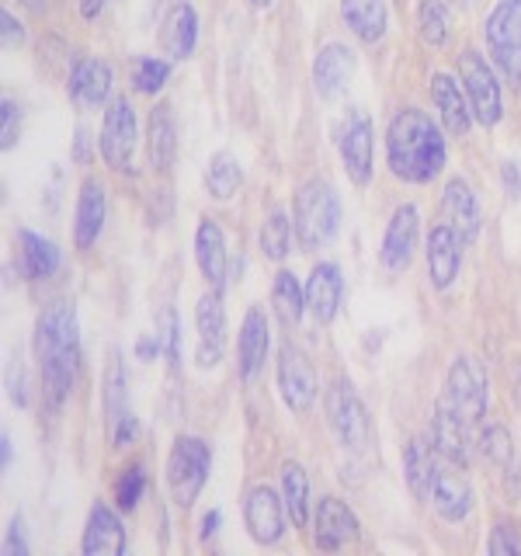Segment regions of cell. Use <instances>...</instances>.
<instances>
[{
  "label": "cell",
  "mask_w": 521,
  "mask_h": 556,
  "mask_svg": "<svg viewBox=\"0 0 521 556\" xmlns=\"http://www.w3.org/2000/svg\"><path fill=\"white\" fill-rule=\"evenodd\" d=\"M448 161L442 126L421 109H399L386 126V164L393 178L431 185Z\"/></svg>",
  "instance_id": "cell-2"
},
{
  "label": "cell",
  "mask_w": 521,
  "mask_h": 556,
  "mask_svg": "<svg viewBox=\"0 0 521 556\" xmlns=\"http://www.w3.org/2000/svg\"><path fill=\"white\" fill-rule=\"evenodd\" d=\"M292 230L295 226L289 223V213L285 208H271L260 223V254L271 257V261H285L289 248H292Z\"/></svg>",
  "instance_id": "cell-38"
},
{
  "label": "cell",
  "mask_w": 521,
  "mask_h": 556,
  "mask_svg": "<svg viewBox=\"0 0 521 556\" xmlns=\"http://www.w3.org/2000/svg\"><path fill=\"white\" fill-rule=\"evenodd\" d=\"M35 362L42 372V393L49 410H60L80 369V324L66 300L49 303L35 320Z\"/></svg>",
  "instance_id": "cell-1"
},
{
  "label": "cell",
  "mask_w": 521,
  "mask_h": 556,
  "mask_svg": "<svg viewBox=\"0 0 521 556\" xmlns=\"http://www.w3.org/2000/svg\"><path fill=\"white\" fill-rule=\"evenodd\" d=\"M161 348H164V355H167V365H170V372H178V365H181V320H178V313H174L170 306L161 313Z\"/></svg>",
  "instance_id": "cell-42"
},
{
  "label": "cell",
  "mask_w": 521,
  "mask_h": 556,
  "mask_svg": "<svg viewBox=\"0 0 521 556\" xmlns=\"http://www.w3.org/2000/svg\"><path fill=\"white\" fill-rule=\"evenodd\" d=\"M372 147H376V129H372V118L365 112H347V118L341 122V132H338V153H341V164L347 170L358 188H365L372 181Z\"/></svg>",
  "instance_id": "cell-12"
},
{
  "label": "cell",
  "mask_w": 521,
  "mask_h": 556,
  "mask_svg": "<svg viewBox=\"0 0 521 556\" xmlns=\"http://www.w3.org/2000/svg\"><path fill=\"white\" fill-rule=\"evenodd\" d=\"M243 185V167L237 161V153L230 150H219L208 156V167H205V188L208 195L216 202H230Z\"/></svg>",
  "instance_id": "cell-32"
},
{
  "label": "cell",
  "mask_w": 521,
  "mask_h": 556,
  "mask_svg": "<svg viewBox=\"0 0 521 556\" xmlns=\"http://www.w3.org/2000/svg\"><path fill=\"white\" fill-rule=\"evenodd\" d=\"M275 376H278V393H282V404L292 414H306L313 404H317V393H320L317 369H313V362L295 344L278 348Z\"/></svg>",
  "instance_id": "cell-10"
},
{
  "label": "cell",
  "mask_w": 521,
  "mask_h": 556,
  "mask_svg": "<svg viewBox=\"0 0 521 556\" xmlns=\"http://www.w3.org/2000/svg\"><path fill=\"white\" fill-rule=\"evenodd\" d=\"M268 348H271V334H268V317L260 306H251L243 313L240 324V338H237V365H240V379L254 387L265 372L268 362Z\"/></svg>",
  "instance_id": "cell-17"
},
{
  "label": "cell",
  "mask_w": 521,
  "mask_h": 556,
  "mask_svg": "<svg viewBox=\"0 0 521 556\" xmlns=\"http://www.w3.org/2000/svg\"><path fill=\"white\" fill-rule=\"evenodd\" d=\"M174 156H178V122L167 101H156L147 118V164L164 174L174 167Z\"/></svg>",
  "instance_id": "cell-26"
},
{
  "label": "cell",
  "mask_w": 521,
  "mask_h": 556,
  "mask_svg": "<svg viewBox=\"0 0 521 556\" xmlns=\"http://www.w3.org/2000/svg\"><path fill=\"white\" fill-rule=\"evenodd\" d=\"M77 161L87 164V129L84 126L77 129Z\"/></svg>",
  "instance_id": "cell-53"
},
{
  "label": "cell",
  "mask_w": 521,
  "mask_h": 556,
  "mask_svg": "<svg viewBox=\"0 0 521 556\" xmlns=\"http://www.w3.org/2000/svg\"><path fill=\"white\" fill-rule=\"evenodd\" d=\"M156 352H164V348H161V338H156V334H153V338H139V344H136V358H139V362H150Z\"/></svg>",
  "instance_id": "cell-48"
},
{
  "label": "cell",
  "mask_w": 521,
  "mask_h": 556,
  "mask_svg": "<svg viewBox=\"0 0 521 556\" xmlns=\"http://www.w3.org/2000/svg\"><path fill=\"white\" fill-rule=\"evenodd\" d=\"M292 226H295V240H300L303 251H323L330 240L341 230V195L338 188L323 181V178H309L300 185L292 202Z\"/></svg>",
  "instance_id": "cell-3"
},
{
  "label": "cell",
  "mask_w": 521,
  "mask_h": 556,
  "mask_svg": "<svg viewBox=\"0 0 521 556\" xmlns=\"http://www.w3.org/2000/svg\"><path fill=\"white\" fill-rule=\"evenodd\" d=\"M17 4H25V8L35 11V14H42V11H46V0H17Z\"/></svg>",
  "instance_id": "cell-54"
},
{
  "label": "cell",
  "mask_w": 521,
  "mask_h": 556,
  "mask_svg": "<svg viewBox=\"0 0 521 556\" xmlns=\"http://www.w3.org/2000/svg\"><path fill=\"white\" fill-rule=\"evenodd\" d=\"M195 330H199V365L213 369L226 355V306L219 289H205L195 303Z\"/></svg>",
  "instance_id": "cell-16"
},
{
  "label": "cell",
  "mask_w": 521,
  "mask_h": 556,
  "mask_svg": "<svg viewBox=\"0 0 521 556\" xmlns=\"http://www.w3.org/2000/svg\"><path fill=\"white\" fill-rule=\"evenodd\" d=\"M282 501L289 508L292 526L306 529V521H309V477L295 459L282 463Z\"/></svg>",
  "instance_id": "cell-34"
},
{
  "label": "cell",
  "mask_w": 521,
  "mask_h": 556,
  "mask_svg": "<svg viewBox=\"0 0 521 556\" xmlns=\"http://www.w3.org/2000/svg\"><path fill=\"white\" fill-rule=\"evenodd\" d=\"M511 396L518 400V407H521V355L514 358V376H511Z\"/></svg>",
  "instance_id": "cell-52"
},
{
  "label": "cell",
  "mask_w": 521,
  "mask_h": 556,
  "mask_svg": "<svg viewBox=\"0 0 521 556\" xmlns=\"http://www.w3.org/2000/svg\"><path fill=\"white\" fill-rule=\"evenodd\" d=\"M126 546H129V539H126V529H122V518L104 501H98L91 515H87L80 549L87 556H118V553H126Z\"/></svg>",
  "instance_id": "cell-27"
},
{
  "label": "cell",
  "mask_w": 521,
  "mask_h": 556,
  "mask_svg": "<svg viewBox=\"0 0 521 556\" xmlns=\"http://www.w3.org/2000/svg\"><path fill=\"white\" fill-rule=\"evenodd\" d=\"M469 421L466 417L448 404L445 396H439V404H434V417H431V445L439 452L442 459L456 463V466H466L469 459Z\"/></svg>",
  "instance_id": "cell-19"
},
{
  "label": "cell",
  "mask_w": 521,
  "mask_h": 556,
  "mask_svg": "<svg viewBox=\"0 0 521 556\" xmlns=\"http://www.w3.org/2000/svg\"><path fill=\"white\" fill-rule=\"evenodd\" d=\"M483 46L491 63L521 87V0H497L483 17Z\"/></svg>",
  "instance_id": "cell-5"
},
{
  "label": "cell",
  "mask_w": 521,
  "mask_h": 556,
  "mask_svg": "<svg viewBox=\"0 0 521 556\" xmlns=\"http://www.w3.org/2000/svg\"><path fill=\"white\" fill-rule=\"evenodd\" d=\"M216 529H219V511H208V515L202 518V539L216 535Z\"/></svg>",
  "instance_id": "cell-51"
},
{
  "label": "cell",
  "mask_w": 521,
  "mask_h": 556,
  "mask_svg": "<svg viewBox=\"0 0 521 556\" xmlns=\"http://www.w3.org/2000/svg\"><path fill=\"white\" fill-rule=\"evenodd\" d=\"M442 213H445V223L462 237V243H473L480 237V199L473 185L466 178H448L445 185V195H442Z\"/></svg>",
  "instance_id": "cell-23"
},
{
  "label": "cell",
  "mask_w": 521,
  "mask_h": 556,
  "mask_svg": "<svg viewBox=\"0 0 521 556\" xmlns=\"http://www.w3.org/2000/svg\"><path fill=\"white\" fill-rule=\"evenodd\" d=\"M480 452L486 456V463H494L508 480H518V469H521L518 448H514L511 431L504 428V425H491L480 434Z\"/></svg>",
  "instance_id": "cell-36"
},
{
  "label": "cell",
  "mask_w": 521,
  "mask_h": 556,
  "mask_svg": "<svg viewBox=\"0 0 521 556\" xmlns=\"http://www.w3.org/2000/svg\"><path fill=\"white\" fill-rule=\"evenodd\" d=\"M104 230V185L98 178H87L77 195L74 213V243L80 251H91Z\"/></svg>",
  "instance_id": "cell-30"
},
{
  "label": "cell",
  "mask_w": 521,
  "mask_h": 556,
  "mask_svg": "<svg viewBox=\"0 0 521 556\" xmlns=\"http://www.w3.org/2000/svg\"><path fill=\"white\" fill-rule=\"evenodd\" d=\"M431 104L439 109L442 126L452 136H466L473 129V109H469L466 87L452 77V74H431Z\"/></svg>",
  "instance_id": "cell-22"
},
{
  "label": "cell",
  "mask_w": 521,
  "mask_h": 556,
  "mask_svg": "<svg viewBox=\"0 0 521 556\" xmlns=\"http://www.w3.org/2000/svg\"><path fill=\"white\" fill-rule=\"evenodd\" d=\"M271 4H275V0H251V8H254V11H268Z\"/></svg>",
  "instance_id": "cell-55"
},
{
  "label": "cell",
  "mask_w": 521,
  "mask_h": 556,
  "mask_svg": "<svg viewBox=\"0 0 521 556\" xmlns=\"http://www.w3.org/2000/svg\"><path fill=\"white\" fill-rule=\"evenodd\" d=\"M452 407H456L469 425H476L480 417L491 407V379H486L483 365L469 355H459L452 362V369L445 376V393Z\"/></svg>",
  "instance_id": "cell-9"
},
{
  "label": "cell",
  "mask_w": 521,
  "mask_h": 556,
  "mask_svg": "<svg viewBox=\"0 0 521 556\" xmlns=\"http://www.w3.org/2000/svg\"><path fill=\"white\" fill-rule=\"evenodd\" d=\"M323 407H327V421L334 428L338 442L352 452H361L365 445L372 442V421H369V410L358 400L355 387L347 379H338L334 387L327 390L323 396Z\"/></svg>",
  "instance_id": "cell-8"
},
{
  "label": "cell",
  "mask_w": 521,
  "mask_h": 556,
  "mask_svg": "<svg viewBox=\"0 0 521 556\" xmlns=\"http://www.w3.org/2000/svg\"><path fill=\"white\" fill-rule=\"evenodd\" d=\"M341 17L352 28L355 39L361 42H379L390 28V11L386 0H341Z\"/></svg>",
  "instance_id": "cell-31"
},
{
  "label": "cell",
  "mask_w": 521,
  "mask_h": 556,
  "mask_svg": "<svg viewBox=\"0 0 521 556\" xmlns=\"http://www.w3.org/2000/svg\"><path fill=\"white\" fill-rule=\"evenodd\" d=\"M213 469V448L195 434H178L167 456V491L178 508H191Z\"/></svg>",
  "instance_id": "cell-4"
},
{
  "label": "cell",
  "mask_w": 521,
  "mask_h": 556,
  "mask_svg": "<svg viewBox=\"0 0 521 556\" xmlns=\"http://www.w3.org/2000/svg\"><path fill=\"white\" fill-rule=\"evenodd\" d=\"M0 25H4V31H0V35H4V49H8V52L25 46V25L17 22V17H14L11 11L0 14Z\"/></svg>",
  "instance_id": "cell-45"
},
{
  "label": "cell",
  "mask_w": 521,
  "mask_h": 556,
  "mask_svg": "<svg viewBox=\"0 0 521 556\" xmlns=\"http://www.w3.org/2000/svg\"><path fill=\"white\" fill-rule=\"evenodd\" d=\"M439 456V452H434ZM431 456V448L421 442V439H414L410 445H407V452H404V473H407V483H410V491H414V497H421V501H428V494H431V477H434V459Z\"/></svg>",
  "instance_id": "cell-37"
},
{
  "label": "cell",
  "mask_w": 521,
  "mask_h": 556,
  "mask_svg": "<svg viewBox=\"0 0 521 556\" xmlns=\"http://www.w3.org/2000/svg\"><path fill=\"white\" fill-rule=\"evenodd\" d=\"M452 4H462L466 8V4H473V0H452Z\"/></svg>",
  "instance_id": "cell-56"
},
{
  "label": "cell",
  "mask_w": 521,
  "mask_h": 556,
  "mask_svg": "<svg viewBox=\"0 0 521 556\" xmlns=\"http://www.w3.org/2000/svg\"><path fill=\"white\" fill-rule=\"evenodd\" d=\"M428 501L434 504V511H439L448 526H459V521L469 518V511H473V491H469V480L459 473L456 463H448V459L439 456V463H434Z\"/></svg>",
  "instance_id": "cell-15"
},
{
  "label": "cell",
  "mask_w": 521,
  "mask_h": 556,
  "mask_svg": "<svg viewBox=\"0 0 521 556\" xmlns=\"http://www.w3.org/2000/svg\"><path fill=\"white\" fill-rule=\"evenodd\" d=\"M341 300H344L341 268L334 265V261H320V265L313 268L306 278V309L313 313V320L317 324H330L338 317Z\"/></svg>",
  "instance_id": "cell-24"
},
{
  "label": "cell",
  "mask_w": 521,
  "mask_h": 556,
  "mask_svg": "<svg viewBox=\"0 0 521 556\" xmlns=\"http://www.w3.org/2000/svg\"><path fill=\"white\" fill-rule=\"evenodd\" d=\"M101 404H104V425H109V442L112 448H129L139 434V425L129 410V372L122 352L112 348L109 365H104V382H101Z\"/></svg>",
  "instance_id": "cell-6"
},
{
  "label": "cell",
  "mask_w": 521,
  "mask_h": 556,
  "mask_svg": "<svg viewBox=\"0 0 521 556\" xmlns=\"http://www.w3.org/2000/svg\"><path fill=\"white\" fill-rule=\"evenodd\" d=\"M195 261L208 289H226V275H230V254H226V237L216 219L202 216L195 230Z\"/></svg>",
  "instance_id": "cell-25"
},
{
  "label": "cell",
  "mask_w": 521,
  "mask_h": 556,
  "mask_svg": "<svg viewBox=\"0 0 521 556\" xmlns=\"http://www.w3.org/2000/svg\"><path fill=\"white\" fill-rule=\"evenodd\" d=\"M313 521H317V546L320 549H341L344 543L358 539V518L347 508L341 497H320L317 511H313Z\"/></svg>",
  "instance_id": "cell-28"
},
{
  "label": "cell",
  "mask_w": 521,
  "mask_h": 556,
  "mask_svg": "<svg viewBox=\"0 0 521 556\" xmlns=\"http://www.w3.org/2000/svg\"><path fill=\"white\" fill-rule=\"evenodd\" d=\"M4 549L11 553V556H28V543H25V526H22V518H11V526H8V543H4Z\"/></svg>",
  "instance_id": "cell-46"
},
{
  "label": "cell",
  "mask_w": 521,
  "mask_h": 556,
  "mask_svg": "<svg viewBox=\"0 0 521 556\" xmlns=\"http://www.w3.org/2000/svg\"><path fill=\"white\" fill-rule=\"evenodd\" d=\"M136 139H139V129H136L132 101L129 98H112L109 112H104V122H101V136H98L104 164H109L112 170H129Z\"/></svg>",
  "instance_id": "cell-11"
},
{
  "label": "cell",
  "mask_w": 521,
  "mask_h": 556,
  "mask_svg": "<svg viewBox=\"0 0 521 556\" xmlns=\"http://www.w3.org/2000/svg\"><path fill=\"white\" fill-rule=\"evenodd\" d=\"M462 237L452 230L448 223L434 226L428 233V275H431V286L434 289H448L452 282L459 278V268H462Z\"/></svg>",
  "instance_id": "cell-21"
},
{
  "label": "cell",
  "mask_w": 521,
  "mask_h": 556,
  "mask_svg": "<svg viewBox=\"0 0 521 556\" xmlns=\"http://www.w3.org/2000/svg\"><path fill=\"white\" fill-rule=\"evenodd\" d=\"M170 77V63L161 56H139L132 63V87L139 94H156Z\"/></svg>",
  "instance_id": "cell-40"
},
{
  "label": "cell",
  "mask_w": 521,
  "mask_h": 556,
  "mask_svg": "<svg viewBox=\"0 0 521 556\" xmlns=\"http://www.w3.org/2000/svg\"><path fill=\"white\" fill-rule=\"evenodd\" d=\"M486 553L491 556H521L518 526H511V521H497V526L491 529V539H486Z\"/></svg>",
  "instance_id": "cell-43"
},
{
  "label": "cell",
  "mask_w": 521,
  "mask_h": 556,
  "mask_svg": "<svg viewBox=\"0 0 521 556\" xmlns=\"http://www.w3.org/2000/svg\"><path fill=\"white\" fill-rule=\"evenodd\" d=\"M417 31H421L424 46L442 49L452 35V22H448V4L445 0H421L417 4Z\"/></svg>",
  "instance_id": "cell-39"
},
{
  "label": "cell",
  "mask_w": 521,
  "mask_h": 556,
  "mask_svg": "<svg viewBox=\"0 0 521 556\" xmlns=\"http://www.w3.org/2000/svg\"><path fill=\"white\" fill-rule=\"evenodd\" d=\"M352 74H355V52L344 42H327L317 52V60H313V91L320 94V101H334L344 94Z\"/></svg>",
  "instance_id": "cell-20"
},
{
  "label": "cell",
  "mask_w": 521,
  "mask_h": 556,
  "mask_svg": "<svg viewBox=\"0 0 521 556\" xmlns=\"http://www.w3.org/2000/svg\"><path fill=\"white\" fill-rule=\"evenodd\" d=\"M417 233H421V216L410 202L396 205L393 216L386 223V233H382V248H379V261L386 271H407L414 251H417Z\"/></svg>",
  "instance_id": "cell-14"
},
{
  "label": "cell",
  "mask_w": 521,
  "mask_h": 556,
  "mask_svg": "<svg viewBox=\"0 0 521 556\" xmlns=\"http://www.w3.org/2000/svg\"><path fill=\"white\" fill-rule=\"evenodd\" d=\"M199 42V14L191 8V0H174L167 17H164V28H161V46L170 60H188L195 52Z\"/></svg>",
  "instance_id": "cell-29"
},
{
  "label": "cell",
  "mask_w": 521,
  "mask_h": 556,
  "mask_svg": "<svg viewBox=\"0 0 521 556\" xmlns=\"http://www.w3.org/2000/svg\"><path fill=\"white\" fill-rule=\"evenodd\" d=\"M285 501L278 497L271 486L257 483L247 491V497H243V526H247L251 539L257 546H275L282 543L285 535Z\"/></svg>",
  "instance_id": "cell-13"
},
{
  "label": "cell",
  "mask_w": 521,
  "mask_h": 556,
  "mask_svg": "<svg viewBox=\"0 0 521 556\" xmlns=\"http://www.w3.org/2000/svg\"><path fill=\"white\" fill-rule=\"evenodd\" d=\"M11 459H14V445H11V434L4 431V439H0V466L11 469Z\"/></svg>",
  "instance_id": "cell-49"
},
{
  "label": "cell",
  "mask_w": 521,
  "mask_h": 556,
  "mask_svg": "<svg viewBox=\"0 0 521 556\" xmlns=\"http://www.w3.org/2000/svg\"><path fill=\"white\" fill-rule=\"evenodd\" d=\"M17 132H22V109L4 98V104H0V150H11L17 143Z\"/></svg>",
  "instance_id": "cell-44"
},
{
  "label": "cell",
  "mask_w": 521,
  "mask_h": 556,
  "mask_svg": "<svg viewBox=\"0 0 521 556\" xmlns=\"http://www.w3.org/2000/svg\"><path fill=\"white\" fill-rule=\"evenodd\" d=\"M271 306L278 313V320L285 327H295L303 320L306 313V286H300V278H295L289 268H282L275 275L271 282Z\"/></svg>",
  "instance_id": "cell-33"
},
{
  "label": "cell",
  "mask_w": 521,
  "mask_h": 556,
  "mask_svg": "<svg viewBox=\"0 0 521 556\" xmlns=\"http://www.w3.org/2000/svg\"><path fill=\"white\" fill-rule=\"evenodd\" d=\"M143 491H147V469L139 466V463H132L126 473L118 477V483H115V501H118V508L122 511H132L136 504H139V497H143Z\"/></svg>",
  "instance_id": "cell-41"
},
{
  "label": "cell",
  "mask_w": 521,
  "mask_h": 556,
  "mask_svg": "<svg viewBox=\"0 0 521 556\" xmlns=\"http://www.w3.org/2000/svg\"><path fill=\"white\" fill-rule=\"evenodd\" d=\"M459 80L466 87L469 109L480 126L494 129L504 118V98H500V84L494 74V63H486L480 49H462L459 52Z\"/></svg>",
  "instance_id": "cell-7"
},
{
  "label": "cell",
  "mask_w": 521,
  "mask_h": 556,
  "mask_svg": "<svg viewBox=\"0 0 521 556\" xmlns=\"http://www.w3.org/2000/svg\"><path fill=\"white\" fill-rule=\"evenodd\" d=\"M17 243H22V261L31 278H49L52 271H60L63 257L52 240H46L42 233H31V230H17Z\"/></svg>",
  "instance_id": "cell-35"
},
{
  "label": "cell",
  "mask_w": 521,
  "mask_h": 556,
  "mask_svg": "<svg viewBox=\"0 0 521 556\" xmlns=\"http://www.w3.org/2000/svg\"><path fill=\"white\" fill-rule=\"evenodd\" d=\"M104 11V0H80V14L91 22V17H98Z\"/></svg>",
  "instance_id": "cell-50"
},
{
  "label": "cell",
  "mask_w": 521,
  "mask_h": 556,
  "mask_svg": "<svg viewBox=\"0 0 521 556\" xmlns=\"http://www.w3.org/2000/svg\"><path fill=\"white\" fill-rule=\"evenodd\" d=\"M112 87H115L112 63L101 56H87L69 70L66 94H69V101H77L80 109H98V104L112 98Z\"/></svg>",
  "instance_id": "cell-18"
},
{
  "label": "cell",
  "mask_w": 521,
  "mask_h": 556,
  "mask_svg": "<svg viewBox=\"0 0 521 556\" xmlns=\"http://www.w3.org/2000/svg\"><path fill=\"white\" fill-rule=\"evenodd\" d=\"M500 174H504V191H508L511 199H521V164L504 161Z\"/></svg>",
  "instance_id": "cell-47"
}]
</instances>
